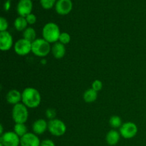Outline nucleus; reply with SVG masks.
Listing matches in <instances>:
<instances>
[{
    "instance_id": "nucleus-1",
    "label": "nucleus",
    "mask_w": 146,
    "mask_h": 146,
    "mask_svg": "<svg viewBox=\"0 0 146 146\" xmlns=\"http://www.w3.org/2000/svg\"><path fill=\"white\" fill-rule=\"evenodd\" d=\"M21 103L28 108H36L40 105L41 96L39 91L33 87H27L21 92Z\"/></svg>"
},
{
    "instance_id": "nucleus-2",
    "label": "nucleus",
    "mask_w": 146,
    "mask_h": 146,
    "mask_svg": "<svg viewBox=\"0 0 146 146\" xmlns=\"http://www.w3.org/2000/svg\"><path fill=\"white\" fill-rule=\"evenodd\" d=\"M61 33L59 27L54 22L47 23L42 29L43 38L50 44L58 42Z\"/></svg>"
},
{
    "instance_id": "nucleus-3",
    "label": "nucleus",
    "mask_w": 146,
    "mask_h": 146,
    "mask_svg": "<svg viewBox=\"0 0 146 146\" xmlns=\"http://www.w3.org/2000/svg\"><path fill=\"white\" fill-rule=\"evenodd\" d=\"M51 51V46L50 43L44 38H36L32 42L31 53L35 56L41 58H44L49 54Z\"/></svg>"
},
{
    "instance_id": "nucleus-4",
    "label": "nucleus",
    "mask_w": 146,
    "mask_h": 146,
    "mask_svg": "<svg viewBox=\"0 0 146 146\" xmlns=\"http://www.w3.org/2000/svg\"><path fill=\"white\" fill-rule=\"evenodd\" d=\"M11 116L15 123H25L29 118L28 108L22 103L14 106Z\"/></svg>"
},
{
    "instance_id": "nucleus-5",
    "label": "nucleus",
    "mask_w": 146,
    "mask_h": 146,
    "mask_svg": "<svg viewBox=\"0 0 146 146\" xmlns=\"http://www.w3.org/2000/svg\"><path fill=\"white\" fill-rule=\"evenodd\" d=\"M48 131L54 136L61 137L66 132V125L64 121L58 118L49 120L48 122Z\"/></svg>"
},
{
    "instance_id": "nucleus-6",
    "label": "nucleus",
    "mask_w": 146,
    "mask_h": 146,
    "mask_svg": "<svg viewBox=\"0 0 146 146\" xmlns=\"http://www.w3.org/2000/svg\"><path fill=\"white\" fill-rule=\"evenodd\" d=\"M32 43L25 38H19L14 44V50L19 56H26L31 52Z\"/></svg>"
},
{
    "instance_id": "nucleus-7",
    "label": "nucleus",
    "mask_w": 146,
    "mask_h": 146,
    "mask_svg": "<svg viewBox=\"0 0 146 146\" xmlns=\"http://www.w3.org/2000/svg\"><path fill=\"white\" fill-rule=\"evenodd\" d=\"M138 127L133 122H126L123 123L120 128V134L125 139H131L138 133Z\"/></svg>"
},
{
    "instance_id": "nucleus-8",
    "label": "nucleus",
    "mask_w": 146,
    "mask_h": 146,
    "mask_svg": "<svg viewBox=\"0 0 146 146\" xmlns=\"http://www.w3.org/2000/svg\"><path fill=\"white\" fill-rule=\"evenodd\" d=\"M20 139L14 131H7L0 137V143L4 146H19Z\"/></svg>"
},
{
    "instance_id": "nucleus-9",
    "label": "nucleus",
    "mask_w": 146,
    "mask_h": 146,
    "mask_svg": "<svg viewBox=\"0 0 146 146\" xmlns=\"http://www.w3.org/2000/svg\"><path fill=\"white\" fill-rule=\"evenodd\" d=\"M33 3L31 0H19L17 7V11L19 17H27L31 14Z\"/></svg>"
},
{
    "instance_id": "nucleus-10",
    "label": "nucleus",
    "mask_w": 146,
    "mask_h": 146,
    "mask_svg": "<svg viewBox=\"0 0 146 146\" xmlns=\"http://www.w3.org/2000/svg\"><path fill=\"white\" fill-rule=\"evenodd\" d=\"M13 37L8 31H0V49L7 51L13 46Z\"/></svg>"
},
{
    "instance_id": "nucleus-11",
    "label": "nucleus",
    "mask_w": 146,
    "mask_h": 146,
    "mask_svg": "<svg viewBox=\"0 0 146 146\" xmlns=\"http://www.w3.org/2000/svg\"><path fill=\"white\" fill-rule=\"evenodd\" d=\"M73 4L71 0H58L55 4V9L59 15H67L71 11Z\"/></svg>"
},
{
    "instance_id": "nucleus-12",
    "label": "nucleus",
    "mask_w": 146,
    "mask_h": 146,
    "mask_svg": "<svg viewBox=\"0 0 146 146\" xmlns=\"http://www.w3.org/2000/svg\"><path fill=\"white\" fill-rule=\"evenodd\" d=\"M41 141L34 133H27L20 139V146H40Z\"/></svg>"
},
{
    "instance_id": "nucleus-13",
    "label": "nucleus",
    "mask_w": 146,
    "mask_h": 146,
    "mask_svg": "<svg viewBox=\"0 0 146 146\" xmlns=\"http://www.w3.org/2000/svg\"><path fill=\"white\" fill-rule=\"evenodd\" d=\"M6 100L7 103L11 105L15 106L20 104L22 101V94L17 89H11L8 91L6 96Z\"/></svg>"
},
{
    "instance_id": "nucleus-14",
    "label": "nucleus",
    "mask_w": 146,
    "mask_h": 146,
    "mask_svg": "<svg viewBox=\"0 0 146 146\" xmlns=\"http://www.w3.org/2000/svg\"><path fill=\"white\" fill-rule=\"evenodd\" d=\"M46 130H48V122L45 119L39 118L33 123L32 131L36 135H42Z\"/></svg>"
},
{
    "instance_id": "nucleus-15",
    "label": "nucleus",
    "mask_w": 146,
    "mask_h": 146,
    "mask_svg": "<svg viewBox=\"0 0 146 146\" xmlns=\"http://www.w3.org/2000/svg\"><path fill=\"white\" fill-rule=\"evenodd\" d=\"M51 53L54 58L56 59H61L66 54L65 45L59 41L54 43L51 46Z\"/></svg>"
},
{
    "instance_id": "nucleus-16",
    "label": "nucleus",
    "mask_w": 146,
    "mask_h": 146,
    "mask_svg": "<svg viewBox=\"0 0 146 146\" xmlns=\"http://www.w3.org/2000/svg\"><path fill=\"white\" fill-rule=\"evenodd\" d=\"M121 134L118 131L113 129L108 131L106 136V141L107 143L111 146H113L118 144L119 142L120 138H121Z\"/></svg>"
},
{
    "instance_id": "nucleus-17",
    "label": "nucleus",
    "mask_w": 146,
    "mask_h": 146,
    "mask_svg": "<svg viewBox=\"0 0 146 146\" xmlns=\"http://www.w3.org/2000/svg\"><path fill=\"white\" fill-rule=\"evenodd\" d=\"M97 98H98V92L94 91L91 88L87 89L84 92V96H83V98H84V101L86 103H88V104L95 102L96 101Z\"/></svg>"
},
{
    "instance_id": "nucleus-18",
    "label": "nucleus",
    "mask_w": 146,
    "mask_h": 146,
    "mask_svg": "<svg viewBox=\"0 0 146 146\" xmlns=\"http://www.w3.org/2000/svg\"><path fill=\"white\" fill-rule=\"evenodd\" d=\"M28 23L25 17H19L15 19L14 22V27L18 31H24L27 28Z\"/></svg>"
},
{
    "instance_id": "nucleus-19",
    "label": "nucleus",
    "mask_w": 146,
    "mask_h": 146,
    "mask_svg": "<svg viewBox=\"0 0 146 146\" xmlns=\"http://www.w3.org/2000/svg\"><path fill=\"white\" fill-rule=\"evenodd\" d=\"M22 35L23 38L31 41V43L36 39V32L33 27H27L23 31Z\"/></svg>"
},
{
    "instance_id": "nucleus-20",
    "label": "nucleus",
    "mask_w": 146,
    "mask_h": 146,
    "mask_svg": "<svg viewBox=\"0 0 146 146\" xmlns=\"http://www.w3.org/2000/svg\"><path fill=\"white\" fill-rule=\"evenodd\" d=\"M27 131L28 129L25 123H15L14 126V132L20 138L26 135L28 133Z\"/></svg>"
},
{
    "instance_id": "nucleus-21",
    "label": "nucleus",
    "mask_w": 146,
    "mask_h": 146,
    "mask_svg": "<svg viewBox=\"0 0 146 146\" xmlns=\"http://www.w3.org/2000/svg\"><path fill=\"white\" fill-rule=\"evenodd\" d=\"M109 123L111 126L113 128H120L123 125L122 120L121 117L118 115H113L109 120Z\"/></svg>"
},
{
    "instance_id": "nucleus-22",
    "label": "nucleus",
    "mask_w": 146,
    "mask_h": 146,
    "mask_svg": "<svg viewBox=\"0 0 146 146\" xmlns=\"http://www.w3.org/2000/svg\"><path fill=\"white\" fill-rule=\"evenodd\" d=\"M56 0H40V4L44 9H50L56 4Z\"/></svg>"
},
{
    "instance_id": "nucleus-23",
    "label": "nucleus",
    "mask_w": 146,
    "mask_h": 146,
    "mask_svg": "<svg viewBox=\"0 0 146 146\" xmlns=\"http://www.w3.org/2000/svg\"><path fill=\"white\" fill-rule=\"evenodd\" d=\"M58 41L61 44H64V45L69 44L70 41H71V36L67 32H61L60 34Z\"/></svg>"
},
{
    "instance_id": "nucleus-24",
    "label": "nucleus",
    "mask_w": 146,
    "mask_h": 146,
    "mask_svg": "<svg viewBox=\"0 0 146 146\" xmlns=\"http://www.w3.org/2000/svg\"><path fill=\"white\" fill-rule=\"evenodd\" d=\"M45 114L46 118L49 120H52V119H55V118H56V110L54 109V108H47L46 111L45 112Z\"/></svg>"
},
{
    "instance_id": "nucleus-25",
    "label": "nucleus",
    "mask_w": 146,
    "mask_h": 146,
    "mask_svg": "<svg viewBox=\"0 0 146 146\" xmlns=\"http://www.w3.org/2000/svg\"><path fill=\"white\" fill-rule=\"evenodd\" d=\"M91 88L96 91V92L101 91V89L103 88V83L102 81H100V80L96 79L92 83V85H91Z\"/></svg>"
},
{
    "instance_id": "nucleus-26",
    "label": "nucleus",
    "mask_w": 146,
    "mask_h": 146,
    "mask_svg": "<svg viewBox=\"0 0 146 146\" xmlns=\"http://www.w3.org/2000/svg\"><path fill=\"white\" fill-rule=\"evenodd\" d=\"M9 27L8 21L4 17H1L0 18V31H7Z\"/></svg>"
},
{
    "instance_id": "nucleus-27",
    "label": "nucleus",
    "mask_w": 146,
    "mask_h": 146,
    "mask_svg": "<svg viewBox=\"0 0 146 146\" xmlns=\"http://www.w3.org/2000/svg\"><path fill=\"white\" fill-rule=\"evenodd\" d=\"M26 19H27V23L28 24H30V25H33V24H35L36 22V17L35 14H30L27 16V17H25Z\"/></svg>"
},
{
    "instance_id": "nucleus-28",
    "label": "nucleus",
    "mask_w": 146,
    "mask_h": 146,
    "mask_svg": "<svg viewBox=\"0 0 146 146\" xmlns=\"http://www.w3.org/2000/svg\"><path fill=\"white\" fill-rule=\"evenodd\" d=\"M40 146H56L54 141L51 139H44L41 141Z\"/></svg>"
},
{
    "instance_id": "nucleus-29",
    "label": "nucleus",
    "mask_w": 146,
    "mask_h": 146,
    "mask_svg": "<svg viewBox=\"0 0 146 146\" xmlns=\"http://www.w3.org/2000/svg\"><path fill=\"white\" fill-rule=\"evenodd\" d=\"M11 0H7V1H6L4 4V11H8L10 9V8H11Z\"/></svg>"
},
{
    "instance_id": "nucleus-30",
    "label": "nucleus",
    "mask_w": 146,
    "mask_h": 146,
    "mask_svg": "<svg viewBox=\"0 0 146 146\" xmlns=\"http://www.w3.org/2000/svg\"><path fill=\"white\" fill-rule=\"evenodd\" d=\"M4 133V128H3V125L2 124H1L0 125V135H3Z\"/></svg>"
},
{
    "instance_id": "nucleus-31",
    "label": "nucleus",
    "mask_w": 146,
    "mask_h": 146,
    "mask_svg": "<svg viewBox=\"0 0 146 146\" xmlns=\"http://www.w3.org/2000/svg\"><path fill=\"white\" fill-rule=\"evenodd\" d=\"M0 146H4V145H3L2 143H0Z\"/></svg>"
}]
</instances>
